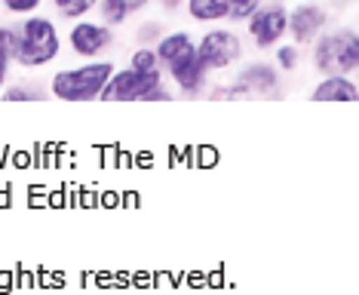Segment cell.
I'll return each mask as SVG.
<instances>
[{
	"instance_id": "obj_1",
	"label": "cell",
	"mask_w": 359,
	"mask_h": 295,
	"mask_svg": "<svg viewBox=\"0 0 359 295\" xmlns=\"http://www.w3.org/2000/svg\"><path fill=\"white\" fill-rule=\"evenodd\" d=\"M0 37L10 46L13 62L22 68H46L62 55V34L50 15H22V22L0 28Z\"/></svg>"
},
{
	"instance_id": "obj_2",
	"label": "cell",
	"mask_w": 359,
	"mask_h": 295,
	"mask_svg": "<svg viewBox=\"0 0 359 295\" xmlns=\"http://www.w3.org/2000/svg\"><path fill=\"white\" fill-rule=\"evenodd\" d=\"M114 71L117 65L111 59H83V65L55 71L50 80V93L59 102H95L102 98V89L108 86Z\"/></svg>"
},
{
	"instance_id": "obj_3",
	"label": "cell",
	"mask_w": 359,
	"mask_h": 295,
	"mask_svg": "<svg viewBox=\"0 0 359 295\" xmlns=\"http://www.w3.org/2000/svg\"><path fill=\"white\" fill-rule=\"evenodd\" d=\"M172 89L166 86L163 71H138L133 65L117 68L108 86L102 89V102H172Z\"/></svg>"
},
{
	"instance_id": "obj_4",
	"label": "cell",
	"mask_w": 359,
	"mask_h": 295,
	"mask_svg": "<svg viewBox=\"0 0 359 295\" xmlns=\"http://www.w3.org/2000/svg\"><path fill=\"white\" fill-rule=\"evenodd\" d=\"M310 62L320 74H356L359 71V31L325 28L313 40Z\"/></svg>"
},
{
	"instance_id": "obj_5",
	"label": "cell",
	"mask_w": 359,
	"mask_h": 295,
	"mask_svg": "<svg viewBox=\"0 0 359 295\" xmlns=\"http://www.w3.org/2000/svg\"><path fill=\"white\" fill-rule=\"evenodd\" d=\"M246 34L252 40V46L261 49V53L280 46L283 40L289 37V10H285L283 0L261 4L246 19Z\"/></svg>"
},
{
	"instance_id": "obj_6",
	"label": "cell",
	"mask_w": 359,
	"mask_h": 295,
	"mask_svg": "<svg viewBox=\"0 0 359 295\" xmlns=\"http://www.w3.org/2000/svg\"><path fill=\"white\" fill-rule=\"evenodd\" d=\"M197 55L209 74L231 71L243 59V37L233 28H209L197 37Z\"/></svg>"
},
{
	"instance_id": "obj_7",
	"label": "cell",
	"mask_w": 359,
	"mask_h": 295,
	"mask_svg": "<svg viewBox=\"0 0 359 295\" xmlns=\"http://www.w3.org/2000/svg\"><path fill=\"white\" fill-rule=\"evenodd\" d=\"M329 25H332V13L320 0H304V4H295L289 10V37L298 46H310Z\"/></svg>"
},
{
	"instance_id": "obj_8",
	"label": "cell",
	"mask_w": 359,
	"mask_h": 295,
	"mask_svg": "<svg viewBox=\"0 0 359 295\" xmlns=\"http://www.w3.org/2000/svg\"><path fill=\"white\" fill-rule=\"evenodd\" d=\"M114 44V31L111 25L95 22V19H77L68 31V46L71 53L80 59H102V53H108Z\"/></svg>"
},
{
	"instance_id": "obj_9",
	"label": "cell",
	"mask_w": 359,
	"mask_h": 295,
	"mask_svg": "<svg viewBox=\"0 0 359 295\" xmlns=\"http://www.w3.org/2000/svg\"><path fill=\"white\" fill-rule=\"evenodd\" d=\"M163 74H166V77L172 80V86L187 98L200 96L203 89H206V80H209V71H206V65H203V59L197 55V46L182 53L169 65H163Z\"/></svg>"
},
{
	"instance_id": "obj_10",
	"label": "cell",
	"mask_w": 359,
	"mask_h": 295,
	"mask_svg": "<svg viewBox=\"0 0 359 295\" xmlns=\"http://www.w3.org/2000/svg\"><path fill=\"white\" fill-rule=\"evenodd\" d=\"M233 80L246 89L249 96H264V98L280 96V84H283L280 68L271 65V62H249V65H243V68L236 71Z\"/></svg>"
},
{
	"instance_id": "obj_11",
	"label": "cell",
	"mask_w": 359,
	"mask_h": 295,
	"mask_svg": "<svg viewBox=\"0 0 359 295\" xmlns=\"http://www.w3.org/2000/svg\"><path fill=\"white\" fill-rule=\"evenodd\" d=\"M313 102H359V80L353 74H323V80L310 89Z\"/></svg>"
},
{
	"instance_id": "obj_12",
	"label": "cell",
	"mask_w": 359,
	"mask_h": 295,
	"mask_svg": "<svg viewBox=\"0 0 359 295\" xmlns=\"http://www.w3.org/2000/svg\"><path fill=\"white\" fill-rule=\"evenodd\" d=\"M184 13L197 25L231 22V0H184Z\"/></svg>"
},
{
	"instance_id": "obj_13",
	"label": "cell",
	"mask_w": 359,
	"mask_h": 295,
	"mask_svg": "<svg viewBox=\"0 0 359 295\" xmlns=\"http://www.w3.org/2000/svg\"><path fill=\"white\" fill-rule=\"evenodd\" d=\"M99 15L104 25H111V28H117V25H126L129 15H133V10H129L126 0H99Z\"/></svg>"
},
{
	"instance_id": "obj_14",
	"label": "cell",
	"mask_w": 359,
	"mask_h": 295,
	"mask_svg": "<svg viewBox=\"0 0 359 295\" xmlns=\"http://www.w3.org/2000/svg\"><path fill=\"white\" fill-rule=\"evenodd\" d=\"M53 6L62 19L77 22V19H86V15L99 6V0H53Z\"/></svg>"
},
{
	"instance_id": "obj_15",
	"label": "cell",
	"mask_w": 359,
	"mask_h": 295,
	"mask_svg": "<svg viewBox=\"0 0 359 295\" xmlns=\"http://www.w3.org/2000/svg\"><path fill=\"white\" fill-rule=\"evenodd\" d=\"M273 62L280 71H298L301 68V46L298 44H283L273 49Z\"/></svg>"
},
{
	"instance_id": "obj_16",
	"label": "cell",
	"mask_w": 359,
	"mask_h": 295,
	"mask_svg": "<svg viewBox=\"0 0 359 295\" xmlns=\"http://www.w3.org/2000/svg\"><path fill=\"white\" fill-rule=\"evenodd\" d=\"M163 34H166V31H163L160 22H142L135 31V40H138V46H154Z\"/></svg>"
},
{
	"instance_id": "obj_17",
	"label": "cell",
	"mask_w": 359,
	"mask_h": 295,
	"mask_svg": "<svg viewBox=\"0 0 359 295\" xmlns=\"http://www.w3.org/2000/svg\"><path fill=\"white\" fill-rule=\"evenodd\" d=\"M264 0H231V22H246Z\"/></svg>"
},
{
	"instance_id": "obj_18",
	"label": "cell",
	"mask_w": 359,
	"mask_h": 295,
	"mask_svg": "<svg viewBox=\"0 0 359 295\" xmlns=\"http://www.w3.org/2000/svg\"><path fill=\"white\" fill-rule=\"evenodd\" d=\"M0 4H4V10L13 13V15H31L43 6V0H0Z\"/></svg>"
},
{
	"instance_id": "obj_19",
	"label": "cell",
	"mask_w": 359,
	"mask_h": 295,
	"mask_svg": "<svg viewBox=\"0 0 359 295\" xmlns=\"http://www.w3.org/2000/svg\"><path fill=\"white\" fill-rule=\"evenodd\" d=\"M6 102H34V98H40L37 89H31V86H13V89H6L4 93Z\"/></svg>"
},
{
	"instance_id": "obj_20",
	"label": "cell",
	"mask_w": 359,
	"mask_h": 295,
	"mask_svg": "<svg viewBox=\"0 0 359 295\" xmlns=\"http://www.w3.org/2000/svg\"><path fill=\"white\" fill-rule=\"evenodd\" d=\"M10 65H13V53L6 46V40L0 37V89L6 86V77H10Z\"/></svg>"
},
{
	"instance_id": "obj_21",
	"label": "cell",
	"mask_w": 359,
	"mask_h": 295,
	"mask_svg": "<svg viewBox=\"0 0 359 295\" xmlns=\"http://www.w3.org/2000/svg\"><path fill=\"white\" fill-rule=\"evenodd\" d=\"M157 4L163 6V10H166V13H175L178 10V6H182L184 4V0H157Z\"/></svg>"
},
{
	"instance_id": "obj_22",
	"label": "cell",
	"mask_w": 359,
	"mask_h": 295,
	"mask_svg": "<svg viewBox=\"0 0 359 295\" xmlns=\"http://www.w3.org/2000/svg\"><path fill=\"white\" fill-rule=\"evenodd\" d=\"M126 4H129V10L133 13H142L148 4H154V0H126Z\"/></svg>"
},
{
	"instance_id": "obj_23",
	"label": "cell",
	"mask_w": 359,
	"mask_h": 295,
	"mask_svg": "<svg viewBox=\"0 0 359 295\" xmlns=\"http://www.w3.org/2000/svg\"><path fill=\"white\" fill-rule=\"evenodd\" d=\"M356 77H359V71H356Z\"/></svg>"
}]
</instances>
